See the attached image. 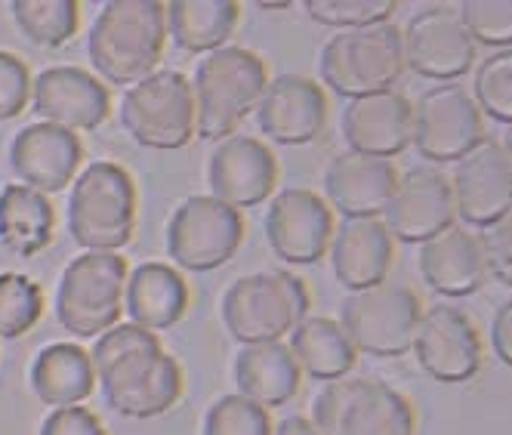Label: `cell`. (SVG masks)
<instances>
[{
  "label": "cell",
  "mask_w": 512,
  "mask_h": 435,
  "mask_svg": "<svg viewBox=\"0 0 512 435\" xmlns=\"http://www.w3.org/2000/svg\"><path fill=\"white\" fill-rule=\"evenodd\" d=\"M167 47L161 0H108L87 34L93 75L112 87H133L158 71Z\"/></svg>",
  "instance_id": "1"
},
{
  "label": "cell",
  "mask_w": 512,
  "mask_h": 435,
  "mask_svg": "<svg viewBox=\"0 0 512 435\" xmlns=\"http://www.w3.org/2000/svg\"><path fill=\"white\" fill-rule=\"evenodd\" d=\"M189 84L195 99V136L216 145L235 136L256 112L269 84V68L260 53L229 44L201 56Z\"/></svg>",
  "instance_id": "2"
},
{
  "label": "cell",
  "mask_w": 512,
  "mask_h": 435,
  "mask_svg": "<svg viewBox=\"0 0 512 435\" xmlns=\"http://www.w3.org/2000/svg\"><path fill=\"white\" fill-rule=\"evenodd\" d=\"M68 235L87 253H118L136 232V183L115 161L87 164L68 186Z\"/></svg>",
  "instance_id": "3"
},
{
  "label": "cell",
  "mask_w": 512,
  "mask_h": 435,
  "mask_svg": "<svg viewBox=\"0 0 512 435\" xmlns=\"http://www.w3.org/2000/svg\"><path fill=\"white\" fill-rule=\"evenodd\" d=\"M309 306L312 297L303 278L287 269H272L235 278L219 303V318L229 337L241 346L284 343V337L309 315Z\"/></svg>",
  "instance_id": "4"
},
{
  "label": "cell",
  "mask_w": 512,
  "mask_h": 435,
  "mask_svg": "<svg viewBox=\"0 0 512 435\" xmlns=\"http://www.w3.org/2000/svg\"><path fill=\"white\" fill-rule=\"evenodd\" d=\"M127 260L121 253H81L56 284L53 312L59 328L78 340H96L124 318Z\"/></svg>",
  "instance_id": "5"
},
{
  "label": "cell",
  "mask_w": 512,
  "mask_h": 435,
  "mask_svg": "<svg viewBox=\"0 0 512 435\" xmlns=\"http://www.w3.org/2000/svg\"><path fill=\"white\" fill-rule=\"evenodd\" d=\"M318 75L343 99L395 90V81L405 75L401 28L395 22H380L368 28L337 31L321 47Z\"/></svg>",
  "instance_id": "6"
},
{
  "label": "cell",
  "mask_w": 512,
  "mask_h": 435,
  "mask_svg": "<svg viewBox=\"0 0 512 435\" xmlns=\"http://www.w3.org/2000/svg\"><path fill=\"white\" fill-rule=\"evenodd\" d=\"M318 435H417V411L405 392L371 377L324 383L312 402Z\"/></svg>",
  "instance_id": "7"
},
{
  "label": "cell",
  "mask_w": 512,
  "mask_h": 435,
  "mask_svg": "<svg viewBox=\"0 0 512 435\" xmlns=\"http://www.w3.org/2000/svg\"><path fill=\"white\" fill-rule=\"evenodd\" d=\"M93 374L105 405L130 420L161 417L182 398V365L164 352L158 337L105 361Z\"/></svg>",
  "instance_id": "8"
},
{
  "label": "cell",
  "mask_w": 512,
  "mask_h": 435,
  "mask_svg": "<svg viewBox=\"0 0 512 435\" xmlns=\"http://www.w3.org/2000/svg\"><path fill=\"white\" fill-rule=\"evenodd\" d=\"M121 127L152 152H179L195 139V99L182 71L158 68L155 75L124 90Z\"/></svg>",
  "instance_id": "9"
},
{
  "label": "cell",
  "mask_w": 512,
  "mask_h": 435,
  "mask_svg": "<svg viewBox=\"0 0 512 435\" xmlns=\"http://www.w3.org/2000/svg\"><path fill=\"white\" fill-rule=\"evenodd\" d=\"M423 315L417 290L405 281H383L377 287L349 294L340 306V328L355 352L374 358H401L414 346Z\"/></svg>",
  "instance_id": "10"
},
{
  "label": "cell",
  "mask_w": 512,
  "mask_h": 435,
  "mask_svg": "<svg viewBox=\"0 0 512 435\" xmlns=\"http://www.w3.org/2000/svg\"><path fill=\"white\" fill-rule=\"evenodd\" d=\"M164 241L173 269L192 275L216 272L235 260L244 241V216L210 195H189L170 213Z\"/></svg>",
  "instance_id": "11"
},
{
  "label": "cell",
  "mask_w": 512,
  "mask_h": 435,
  "mask_svg": "<svg viewBox=\"0 0 512 435\" xmlns=\"http://www.w3.org/2000/svg\"><path fill=\"white\" fill-rule=\"evenodd\" d=\"M485 139V118L463 84H438L414 102L411 145L432 161L448 164L463 158Z\"/></svg>",
  "instance_id": "12"
},
{
  "label": "cell",
  "mask_w": 512,
  "mask_h": 435,
  "mask_svg": "<svg viewBox=\"0 0 512 435\" xmlns=\"http://www.w3.org/2000/svg\"><path fill=\"white\" fill-rule=\"evenodd\" d=\"M401 47H405V68L417 71L420 78L451 84L454 78H463L479 56L460 7L445 4L414 13L401 28Z\"/></svg>",
  "instance_id": "13"
},
{
  "label": "cell",
  "mask_w": 512,
  "mask_h": 435,
  "mask_svg": "<svg viewBox=\"0 0 512 435\" xmlns=\"http://www.w3.org/2000/svg\"><path fill=\"white\" fill-rule=\"evenodd\" d=\"M334 229L331 204L312 189H284L269 198L263 232L272 253L287 266H315L324 260Z\"/></svg>",
  "instance_id": "14"
},
{
  "label": "cell",
  "mask_w": 512,
  "mask_h": 435,
  "mask_svg": "<svg viewBox=\"0 0 512 435\" xmlns=\"http://www.w3.org/2000/svg\"><path fill=\"white\" fill-rule=\"evenodd\" d=\"M411 352L417 355L420 368L442 383L472 380L485 361L479 328L454 303H435L423 309Z\"/></svg>",
  "instance_id": "15"
},
{
  "label": "cell",
  "mask_w": 512,
  "mask_h": 435,
  "mask_svg": "<svg viewBox=\"0 0 512 435\" xmlns=\"http://www.w3.org/2000/svg\"><path fill=\"white\" fill-rule=\"evenodd\" d=\"M454 207L463 226L485 229L500 223L512 210V161L497 139H482L479 145L454 161L451 170Z\"/></svg>",
  "instance_id": "16"
},
{
  "label": "cell",
  "mask_w": 512,
  "mask_h": 435,
  "mask_svg": "<svg viewBox=\"0 0 512 435\" xmlns=\"http://www.w3.org/2000/svg\"><path fill=\"white\" fill-rule=\"evenodd\" d=\"M278 186V158L263 139L235 133L213 145L207 158L210 198L235 210L266 204Z\"/></svg>",
  "instance_id": "17"
},
{
  "label": "cell",
  "mask_w": 512,
  "mask_h": 435,
  "mask_svg": "<svg viewBox=\"0 0 512 435\" xmlns=\"http://www.w3.org/2000/svg\"><path fill=\"white\" fill-rule=\"evenodd\" d=\"M31 112L44 124L62 127L68 133L96 130L112 115V93L108 87L78 65L44 68L31 81Z\"/></svg>",
  "instance_id": "18"
},
{
  "label": "cell",
  "mask_w": 512,
  "mask_h": 435,
  "mask_svg": "<svg viewBox=\"0 0 512 435\" xmlns=\"http://www.w3.org/2000/svg\"><path fill=\"white\" fill-rule=\"evenodd\" d=\"M392 238L405 244H423L451 223H457V207L451 179L438 167H414L398 176V186L380 213Z\"/></svg>",
  "instance_id": "19"
},
{
  "label": "cell",
  "mask_w": 512,
  "mask_h": 435,
  "mask_svg": "<svg viewBox=\"0 0 512 435\" xmlns=\"http://www.w3.org/2000/svg\"><path fill=\"white\" fill-rule=\"evenodd\" d=\"M84 164V142L78 133H68L53 124H28L10 142V170L19 186L41 195L65 192Z\"/></svg>",
  "instance_id": "20"
},
{
  "label": "cell",
  "mask_w": 512,
  "mask_h": 435,
  "mask_svg": "<svg viewBox=\"0 0 512 435\" xmlns=\"http://www.w3.org/2000/svg\"><path fill=\"white\" fill-rule=\"evenodd\" d=\"M253 118L260 133L278 145H309L327 124L324 87L306 75L269 78Z\"/></svg>",
  "instance_id": "21"
},
{
  "label": "cell",
  "mask_w": 512,
  "mask_h": 435,
  "mask_svg": "<svg viewBox=\"0 0 512 435\" xmlns=\"http://www.w3.org/2000/svg\"><path fill=\"white\" fill-rule=\"evenodd\" d=\"M340 130L355 155L392 161L411 145L414 102L401 90H383L374 96L349 99L340 118Z\"/></svg>",
  "instance_id": "22"
},
{
  "label": "cell",
  "mask_w": 512,
  "mask_h": 435,
  "mask_svg": "<svg viewBox=\"0 0 512 435\" xmlns=\"http://www.w3.org/2000/svg\"><path fill=\"white\" fill-rule=\"evenodd\" d=\"M395 186H398L395 161L343 152L324 173V201L343 220H380Z\"/></svg>",
  "instance_id": "23"
},
{
  "label": "cell",
  "mask_w": 512,
  "mask_h": 435,
  "mask_svg": "<svg viewBox=\"0 0 512 435\" xmlns=\"http://www.w3.org/2000/svg\"><path fill=\"white\" fill-rule=\"evenodd\" d=\"M327 257H331L334 278L349 294H358L389 281L395 266V238L383 220H343L334 229Z\"/></svg>",
  "instance_id": "24"
},
{
  "label": "cell",
  "mask_w": 512,
  "mask_h": 435,
  "mask_svg": "<svg viewBox=\"0 0 512 435\" xmlns=\"http://www.w3.org/2000/svg\"><path fill=\"white\" fill-rule=\"evenodd\" d=\"M417 263L423 281L442 297H469L488 278L479 232H472L463 223H451L448 229L423 241Z\"/></svg>",
  "instance_id": "25"
},
{
  "label": "cell",
  "mask_w": 512,
  "mask_h": 435,
  "mask_svg": "<svg viewBox=\"0 0 512 435\" xmlns=\"http://www.w3.org/2000/svg\"><path fill=\"white\" fill-rule=\"evenodd\" d=\"M189 303L192 290L170 263H142L127 275L124 315L142 331L158 334L176 328V321L189 312Z\"/></svg>",
  "instance_id": "26"
},
{
  "label": "cell",
  "mask_w": 512,
  "mask_h": 435,
  "mask_svg": "<svg viewBox=\"0 0 512 435\" xmlns=\"http://www.w3.org/2000/svg\"><path fill=\"white\" fill-rule=\"evenodd\" d=\"M28 386L50 411L84 405L96 389L90 352L78 343H50L34 355L28 368Z\"/></svg>",
  "instance_id": "27"
},
{
  "label": "cell",
  "mask_w": 512,
  "mask_h": 435,
  "mask_svg": "<svg viewBox=\"0 0 512 435\" xmlns=\"http://www.w3.org/2000/svg\"><path fill=\"white\" fill-rule=\"evenodd\" d=\"M232 374H235L238 395L263 405L266 411L294 402L300 392V380H303L287 343L241 346V352L235 355Z\"/></svg>",
  "instance_id": "28"
},
{
  "label": "cell",
  "mask_w": 512,
  "mask_h": 435,
  "mask_svg": "<svg viewBox=\"0 0 512 435\" xmlns=\"http://www.w3.org/2000/svg\"><path fill=\"white\" fill-rule=\"evenodd\" d=\"M167 38L189 56H207L229 47L238 28L241 4L235 0H173L164 4Z\"/></svg>",
  "instance_id": "29"
},
{
  "label": "cell",
  "mask_w": 512,
  "mask_h": 435,
  "mask_svg": "<svg viewBox=\"0 0 512 435\" xmlns=\"http://www.w3.org/2000/svg\"><path fill=\"white\" fill-rule=\"evenodd\" d=\"M287 349L294 355L300 374L334 383L352 374L358 352L337 318L306 315L294 331L287 334Z\"/></svg>",
  "instance_id": "30"
},
{
  "label": "cell",
  "mask_w": 512,
  "mask_h": 435,
  "mask_svg": "<svg viewBox=\"0 0 512 435\" xmlns=\"http://www.w3.org/2000/svg\"><path fill=\"white\" fill-rule=\"evenodd\" d=\"M56 210L53 201L28 186H4L0 192V244L16 257H38L53 244Z\"/></svg>",
  "instance_id": "31"
},
{
  "label": "cell",
  "mask_w": 512,
  "mask_h": 435,
  "mask_svg": "<svg viewBox=\"0 0 512 435\" xmlns=\"http://www.w3.org/2000/svg\"><path fill=\"white\" fill-rule=\"evenodd\" d=\"M10 16L22 31V38L44 50H56L75 41L81 25V7L75 0H13Z\"/></svg>",
  "instance_id": "32"
},
{
  "label": "cell",
  "mask_w": 512,
  "mask_h": 435,
  "mask_svg": "<svg viewBox=\"0 0 512 435\" xmlns=\"http://www.w3.org/2000/svg\"><path fill=\"white\" fill-rule=\"evenodd\" d=\"M44 315L41 284L22 272H0V340L25 337Z\"/></svg>",
  "instance_id": "33"
},
{
  "label": "cell",
  "mask_w": 512,
  "mask_h": 435,
  "mask_svg": "<svg viewBox=\"0 0 512 435\" xmlns=\"http://www.w3.org/2000/svg\"><path fill=\"white\" fill-rule=\"evenodd\" d=\"M272 432H275L272 414L238 392L219 395L207 408L201 423V435H272Z\"/></svg>",
  "instance_id": "34"
},
{
  "label": "cell",
  "mask_w": 512,
  "mask_h": 435,
  "mask_svg": "<svg viewBox=\"0 0 512 435\" xmlns=\"http://www.w3.org/2000/svg\"><path fill=\"white\" fill-rule=\"evenodd\" d=\"M472 99L494 121L512 124V47L494 50L475 68Z\"/></svg>",
  "instance_id": "35"
},
{
  "label": "cell",
  "mask_w": 512,
  "mask_h": 435,
  "mask_svg": "<svg viewBox=\"0 0 512 435\" xmlns=\"http://www.w3.org/2000/svg\"><path fill=\"white\" fill-rule=\"evenodd\" d=\"M306 13L312 22L324 28H368L380 22H392L395 13V0H306Z\"/></svg>",
  "instance_id": "36"
},
{
  "label": "cell",
  "mask_w": 512,
  "mask_h": 435,
  "mask_svg": "<svg viewBox=\"0 0 512 435\" xmlns=\"http://www.w3.org/2000/svg\"><path fill=\"white\" fill-rule=\"evenodd\" d=\"M457 7L475 44L482 41L497 50L512 47V0H466Z\"/></svg>",
  "instance_id": "37"
},
{
  "label": "cell",
  "mask_w": 512,
  "mask_h": 435,
  "mask_svg": "<svg viewBox=\"0 0 512 435\" xmlns=\"http://www.w3.org/2000/svg\"><path fill=\"white\" fill-rule=\"evenodd\" d=\"M31 81L28 65L16 53L0 50V124L16 121L31 105Z\"/></svg>",
  "instance_id": "38"
},
{
  "label": "cell",
  "mask_w": 512,
  "mask_h": 435,
  "mask_svg": "<svg viewBox=\"0 0 512 435\" xmlns=\"http://www.w3.org/2000/svg\"><path fill=\"white\" fill-rule=\"evenodd\" d=\"M482 253H485V266L488 275H494L500 284L512 287V220L491 223L479 232Z\"/></svg>",
  "instance_id": "39"
},
{
  "label": "cell",
  "mask_w": 512,
  "mask_h": 435,
  "mask_svg": "<svg viewBox=\"0 0 512 435\" xmlns=\"http://www.w3.org/2000/svg\"><path fill=\"white\" fill-rule=\"evenodd\" d=\"M38 435H105V426H102V420L90 408L75 405V408H56V411H50L44 417Z\"/></svg>",
  "instance_id": "40"
},
{
  "label": "cell",
  "mask_w": 512,
  "mask_h": 435,
  "mask_svg": "<svg viewBox=\"0 0 512 435\" xmlns=\"http://www.w3.org/2000/svg\"><path fill=\"white\" fill-rule=\"evenodd\" d=\"M491 343L506 365H512V300H506L491 321Z\"/></svg>",
  "instance_id": "41"
},
{
  "label": "cell",
  "mask_w": 512,
  "mask_h": 435,
  "mask_svg": "<svg viewBox=\"0 0 512 435\" xmlns=\"http://www.w3.org/2000/svg\"><path fill=\"white\" fill-rule=\"evenodd\" d=\"M272 435H318V429L312 426L309 417L290 414V417H284L281 423H275V432H272Z\"/></svg>",
  "instance_id": "42"
},
{
  "label": "cell",
  "mask_w": 512,
  "mask_h": 435,
  "mask_svg": "<svg viewBox=\"0 0 512 435\" xmlns=\"http://www.w3.org/2000/svg\"><path fill=\"white\" fill-rule=\"evenodd\" d=\"M253 7H260V10H287V7H294V4H284V0H281V4H253Z\"/></svg>",
  "instance_id": "43"
},
{
  "label": "cell",
  "mask_w": 512,
  "mask_h": 435,
  "mask_svg": "<svg viewBox=\"0 0 512 435\" xmlns=\"http://www.w3.org/2000/svg\"><path fill=\"white\" fill-rule=\"evenodd\" d=\"M503 149H506V155H509V161H512V130H509V136H506V142H503Z\"/></svg>",
  "instance_id": "44"
}]
</instances>
